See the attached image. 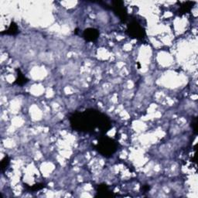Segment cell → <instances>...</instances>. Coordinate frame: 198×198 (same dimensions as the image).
Wrapping results in <instances>:
<instances>
[{
  "label": "cell",
  "mask_w": 198,
  "mask_h": 198,
  "mask_svg": "<svg viewBox=\"0 0 198 198\" xmlns=\"http://www.w3.org/2000/svg\"><path fill=\"white\" fill-rule=\"evenodd\" d=\"M85 34L86 39L91 40H94L95 38H97V35H98V33L95 32V30H90L88 31L86 30Z\"/></svg>",
  "instance_id": "1"
}]
</instances>
